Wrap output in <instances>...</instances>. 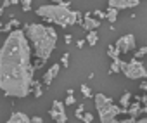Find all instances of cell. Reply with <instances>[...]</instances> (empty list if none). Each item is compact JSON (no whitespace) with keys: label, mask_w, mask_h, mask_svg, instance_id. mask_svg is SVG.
<instances>
[{"label":"cell","mask_w":147,"mask_h":123,"mask_svg":"<svg viewBox=\"0 0 147 123\" xmlns=\"http://www.w3.org/2000/svg\"><path fill=\"white\" fill-rule=\"evenodd\" d=\"M35 80L31 45L23 30H12L0 47V90L5 97H28Z\"/></svg>","instance_id":"obj_1"},{"label":"cell","mask_w":147,"mask_h":123,"mask_svg":"<svg viewBox=\"0 0 147 123\" xmlns=\"http://www.w3.org/2000/svg\"><path fill=\"white\" fill-rule=\"evenodd\" d=\"M24 35L31 49L35 50V55L40 61L47 63V59L50 57V54L57 45V31L52 26L42 23H31V24H24Z\"/></svg>","instance_id":"obj_2"},{"label":"cell","mask_w":147,"mask_h":123,"mask_svg":"<svg viewBox=\"0 0 147 123\" xmlns=\"http://www.w3.org/2000/svg\"><path fill=\"white\" fill-rule=\"evenodd\" d=\"M71 2H57L54 4H47V5H40L36 9V16L42 18L45 23L50 24H57L61 28H69L76 23H82L83 14L80 11H71L69 9Z\"/></svg>","instance_id":"obj_3"},{"label":"cell","mask_w":147,"mask_h":123,"mask_svg":"<svg viewBox=\"0 0 147 123\" xmlns=\"http://www.w3.org/2000/svg\"><path fill=\"white\" fill-rule=\"evenodd\" d=\"M94 101H95V109H97L100 123H116L118 114H128V109L116 106L114 101L106 94H95Z\"/></svg>","instance_id":"obj_4"},{"label":"cell","mask_w":147,"mask_h":123,"mask_svg":"<svg viewBox=\"0 0 147 123\" xmlns=\"http://www.w3.org/2000/svg\"><path fill=\"white\" fill-rule=\"evenodd\" d=\"M119 71L128 80H147V68L138 59L119 61Z\"/></svg>","instance_id":"obj_5"},{"label":"cell","mask_w":147,"mask_h":123,"mask_svg":"<svg viewBox=\"0 0 147 123\" xmlns=\"http://www.w3.org/2000/svg\"><path fill=\"white\" fill-rule=\"evenodd\" d=\"M114 47H116V50L119 54H128V52L135 50V36H133V33H126V35L119 36L116 40Z\"/></svg>","instance_id":"obj_6"},{"label":"cell","mask_w":147,"mask_h":123,"mask_svg":"<svg viewBox=\"0 0 147 123\" xmlns=\"http://www.w3.org/2000/svg\"><path fill=\"white\" fill-rule=\"evenodd\" d=\"M49 113H50V118H52L55 123H67V114H66L64 104H62L61 101H54Z\"/></svg>","instance_id":"obj_7"},{"label":"cell","mask_w":147,"mask_h":123,"mask_svg":"<svg viewBox=\"0 0 147 123\" xmlns=\"http://www.w3.org/2000/svg\"><path fill=\"white\" fill-rule=\"evenodd\" d=\"M137 5H140L138 0H109V2H107V7L116 9L118 12L123 11V9H133Z\"/></svg>","instance_id":"obj_8"},{"label":"cell","mask_w":147,"mask_h":123,"mask_svg":"<svg viewBox=\"0 0 147 123\" xmlns=\"http://www.w3.org/2000/svg\"><path fill=\"white\" fill-rule=\"evenodd\" d=\"M59 71H61V64L59 63H54L47 71H45V75H43V78H42V85H50L52 82H54V78L59 75Z\"/></svg>","instance_id":"obj_9"},{"label":"cell","mask_w":147,"mask_h":123,"mask_svg":"<svg viewBox=\"0 0 147 123\" xmlns=\"http://www.w3.org/2000/svg\"><path fill=\"white\" fill-rule=\"evenodd\" d=\"M80 24H82L87 31H94V30H97V28L100 26V21H97L95 18H92V12H85Z\"/></svg>","instance_id":"obj_10"},{"label":"cell","mask_w":147,"mask_h":123,"mask_svg":"<svg viewBox=\"0 0 147 123\" xmlns=\"http://www.w3.org/2000/svg\"><path fill=\"white\" fill-rule=\"evenodd\" d=\"M5 123H31V116H28L23 111H14Z\"/></svg>","instance_id":"obj_11"},{"label":"cell","mask_w":147,"mask_h":123,"mask_svg":"<svg viewBox=\"0 0 147 123\" xmlns=\"http://www.w3.org/2000/svg\"><path fill=\"white\" fill-rule=\"evenodd\" d=\"M19 19H11V21H7L2 28H0V33H11L12 30H19Z\"/></svg>","instance_id":"obj_12"},{"label":"cell","mask_w":147,"mask_h":123,"mask_svg":"<svg viewBox=\"0 0 147 123\" xmlns=\"http://www.w3.org/2000/svg\"><path fill=\"white\" fill-rule=\"evenodd\" d=\"M85 42H87L90 47H95V45H97V42H99V33H97V30H94V31H88V33H87V38H85Z\"/></svg>","instance_id":"obj_13"},{"label":"cell","mask_w":147,"mask_h":123,"mask_svg":"<svg viewBox=\"0 0 147 123\" xmlns=\"http://www.w3.org/2000/svg\"><path fill=\"white\" fill-rule=\"evenodd\" d=\"M140 109H142V106H140V102H138V101L131 102V104L128 106V116H133V118H137V116L140 114Z\"/></svg>","instance_id":"obj_14"},{"label":"cell","mask_w":147,"mask_h":123,"mask_svg":"<svg viewBox=\"0 0 147 123\" xmlns=\"http://www.w3.org/2000/svg\"><path fill=\"white\" fill-rule=\"evenodd\" d=\"M130 104H131V92H125V94L119 97V107L128 109Z\"/></svg>","instance_id":"obj_15"},{"label":"cell","mask_w":147,"mask_h":123,"mask_svg":"<svg viewBox=\"0 0 147 123\" xmlns=\"http://www.w3.org/2000/svg\"><path fill=\"white\" fill-rule=\"evenodd\" d=\"M106 54L113 59V63H119V61H121V59H119V52L116 50V47H114V45H109V47H107V50H106Z\"/></svg>","instance_id":"obj_16"},{"label":"cell","mask_w":147,"mask_h":123,"mask_svg":"<svg viewBox=\"0 0 147 123\" xmlns=\"http://www.w3.org/2000/svg\"><path fill=\"white\" fill-rule=\"evenodd\" d=\"M31 94L38 99V97H42V94H43V90H42V82H38V80H33V85H31Z\"/></svg>","instance_id":"obj_17"},{"label":"cell","mask_w":147,"mask_h":123,"mask_svg":"<svg viewBox=\"0 0 147 123\" xmlns=\"http://www.w3.org/2000/svg\"><path fill=\"white\" fill-rule=\"evenodd\" d=\"M104 14H106V19H107L109 23H114V21L118 19V16H119V12H118L116 9H111V7H107Z\"/></svg>","instance_id":"obj_18"},{"label":"cell","mask_w":147,"mask_h":123,"mask_svg":"<svg viewBox=\"0 0 147 123\" xmlns=\"http://www.w3.org/2000/svg\"><path fill=\"white\" fill-rule=\"evenodd\" d=\"M144 55H147V45H145V47L137 49V50H135V54H133V59H138V61H140Z\"/></svg>","instance_id":"obj_19"},{"label":"cell","mask_w":147,"mask_h":123,"mask_svg":"<svg viewBox=\"0 0 147 123\" xmlns=\"http://www.w3.org/2000/svg\"><path fill=\"white\" fill-rule=\"evenodd\" d=\"M80 90H82V94H83V97H85V99H90V97H94V94H92V90L88 89V85H85V83H83V85L80 87Z\"/></svg>","instance_id":"obj_20"},{"label":"cell","mask_w":147,"mask_h":123,"mask_svg":"<svg viewBox=\"0 0 147 123\" xmlns=\"http://www.w3.org/2000/svg\"><path fill=\"white\" fill-rule=\"evenodd\" d=\"M19 4L23 5V11H24V12H30V11H31V4H33L31 0H21Z\"/></svg>","instance_id":"obj_21"},{"label":"cell","mask_w":147,"mask_h":123,"mask_svg":"<svg viewBox=\"0 0 147 123\" xmlns=\"http://www.w3.org/2000/svg\"><path fill=\"white\" fill-rule=\"evenodd\" d=\"M83 113H85V104H83V102H80V104H78V107H76V111H75V116L80 120Z\"/></svg>","instance_id":"obj_22"},{"label":"cell","mask_w":147,"mask_h":123,"mask_svg":"<svg viewBox=\"0 0 147 123\" xmlns=\"http://www.w3.org/2000/svg\"><path fill=\"white\" fill-rule=\"evenodd\" d=\"M59 61H61V64H62L64 68H67V66H69V54H67V52H64V54L61 55V59H59Z\"/></svg>","instance_id":"obj_23"},{"label":"cell","mask_w":147,"mask_h":123,"mask_svg":"<svg viewBox=\"0 0 147 123\" xmlns=\"http://www.w3.org/2000/svg\"><path fill=\"white\" fill-rule=\"evenodd\" d=\"M80 120H82L83 123H92V121H94V116H92V113H83Z\"/></svg>","instance_id":"obj_24"},{"label":"cell","mask_w":147,"mask_h":123,"mask_svg":"<svg viewBox=\"0 0 147 123\" xmlns=\"http://www.w3.org/2000/svg\"><path fill=\"white\" fill-rule=\"evenodd\" d=\"M92 18H95L97 21H100V19H106V14H104V11L97 9V11H94V16H92Z\"/></svg>","instance_id":"obj_25"},{"label":"cell","mask_w":147,"mask_h":123,"mask_svg":"<svg viewBox=\"0 0 147 123\" xmlns=\"http://www.w3.org/2000/svg\"><path fill=\"white\" fill-rule=\"evenodd\" d=\"M109 73L111 75H118L119 73V63H113L111 68H109Z\"/></svg>","instance_id":"obj_26"},{"label":"cell","mask_w":147,"mask_h":123,"mask_svg":"<svg viewBox=\"0 0 147 123\" xmlns=\"http://www.w3.org/2000/svg\"><path fill=\"white\" fill-rule=\"evenodd\" d=\"M75 102H76L75 95H67V97L64 99V104H66V106H73V104H75Z\"/></svg>","instance_id":"obj_27"},{"label":"cell","mask_w":147,"mask_h":123,"mask_svg":"<svg viewBox=\"0 0 147 123\" xmlns=\"http://www.w3.org/2000/svg\"><path fill=\"white\" fill-rule=\"evenodd\" d=\"M137 121V118H133V116H128L126 120H116V123H135Z\"/></svg>","instance_id":"obj_28"},{"label":"cell","mask_w":147,"mask_h":123,"mask_svg":"<svg viewBox=\"0 0 147 123\" xmlns=\"http://www.w3.org/2000/svg\"><path fill=\"white\" fill-rule=\"evenodd\" d=\"M43 64H45L43 61H40V59H38V63H35V64H33V70H35V71H36V70H40V68H43Z\"/></svg>","instance_id":"obj_29"},{"label":"cell","mask_w":147,"mask_h":123,"mask_svg":"<svg viewBox=\"0 0 147 123\" xmlns=\"http://www.w3.org/2000/svg\"><path fill=\"white\" fill-rule=\"evenodd\" d=\"M31 123H43V120H42L40 116H33V118H31Z\"/></svg>","instance_id":"obj_30"},{"label":"cell","mask_w":147,"mask_h":123,"mask_svg":"<svg viewBox=\"0 0 147 123\" xmlns=\"http://www.w3.org/2000/svg\"><path fill=\"white\" fill-rule=\"evenodd\" d=\"M140 89L147 94V80H142V83H140Z\"/></svg>","instance_id":"obj_31"},{"label":"cell","mask_w":147,"mask_h":123,"mask_svg":"<svg viewBox=\"0 0 147 123\" xmlns=\"http://www.w3.org/2000/svg\"><path fill=\"white\" fill-rule=\"evenodd\" d=\"M64 42H66V43L69 45V43L73 42V36H71V35H66V36H64Z\"/></svg>","instance_id":"obj_32"},{"label":"cell","mask_w":147,"mask_h":123,"mask_svg":"<svg viewBox=\"0 0 147 123\" xmlns=\"http://www.w3.org/2000/svg\"><path fill=\"white\" fill-rule=\"evenodd\" d=\"M85 43H87L85 40H78V42H76V47H78V49H82V47H83Z\"/></svg>","instance_id":"obj_33"},{"label":"cell","mask_w":147,"mask_h":123,"mask_svg":"<svg viewBox=\"0 0 147 123\" xmlns=\"http://www.w3.org/2000/svg\"><path fill=\"white\" fill-rule=\"evenodd\" d=\"M11 5V0H4V2H2V7L5 9V7H9Z\"/></svg>","instance_id":"obj_34"},{"label":"cell","mask_w":147,"mask_h":123,"mask_svg":"<svg viewBox=\"0 0 147 123\" xmlns=\"http://www.w3.org/2000/svg\"><path fill=\"white\" fill-rule=\"evenodd\" d=\"M135 123H147V116H145V118H140V120H137Z\"/></svg>","instance_id":"obj_35"},{"label":"cell","mask_w":147,"mask_h":123,"mask_svg":"<svg viewBox=\"0 0 147 123\" xmlns=\"http://www.w3.org/2000/svg\"><path fill=\"white\" fill-rule=\"evenodd\" d=\"M66 92H67V95H75V89H67Z\"/></svg>","instance_id":"obj_36"},{"label":"cell","mask_w":147,"mask_h":123,"mask_svg":"<svg viewBox=\"0 0 147 123\" xmlns=\"http://www.w3.org/2000/svg\"><path fill=\"white\" fill-rule=\"evenodd\" d=\"M4 11H5V9H4L2 5H0V18H2V14H4Z\"/></svg>","instance_id":"obj_37"},{"label":"cell","mask_w":147,"mask_h":123,"mask_svg":"<svg viewBox=\"0 0 147 123\" xmlns=\"http://www.w3.org/2000/svg\"><path fill=\"white\" fill-rule=\"evenodd\" d=\"M2 26H4V21H2V19H0V28H2Z\"/></svg>","instance_id":"obj_38"}]
</instances>
